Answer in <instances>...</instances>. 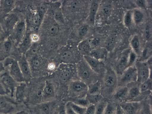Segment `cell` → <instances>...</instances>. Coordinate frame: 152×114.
<instances>
[{
    "label": "cell",
    "mask_w": 152,
    "mask_h": 114,
    "mask_svg": "<svg viewBox=\"0 0 152 114\" xmlns=\"http://www.w3.org/2000/svg\"><path fill=\"white\" fill-rule=\"evenodd\" d=\"M118 85V75L115 71L107 69L104 73L101 83V95L105 99L111 98Z\"/></svg>",
    "instance_id": "6da1fadb"
},
{
    "label": "cell",
    "mask_w": 152,
    "mask_h": 114,
    "mask_svg": "<svg viewBox=\"0 0 152 114\" xmlns=\"http://www.w3.org/2000/svg\"><path fill=\"white\" fill-rule=\"evenodd\" d=\"M54 74L57 82L62 84H67L72 80L78 79L76 73V64H59Z\"/></svg>",
    "instance_id": "7a4b0ae2"
},
{
    "label": "cell",
    "mask_w": 152,
    "mask_h": 114,
    "mask_svg": "<svg viewBox=\"0 0 152 114\" xmlns=\"http://www.w3.org/2000/svg\"><path fill=\"white\" fill-rule=\"evenodd\" d=\"M76 67L78 78L88 86L99 80V75L91 69L83 58L77 62Z\"/></svg>",
    "instance_id": "3957f363"
},
{
    "label": "cell",
    "mask_w": 152,
    "mask_h": 114,
    "mask_svg": "<svg viewBox=\"0 0 152 114\" xmlns=\"http://www.w3.org/2000/svg\"><path fill=\"white\" fill-rule=\"evenodd\" d=\"M88 86L79 79L71 81L67 86V93L70 99L86 97L88 93Z\"/></svg>",
    "instance_id": "277c9868"
},
{
    "label": "cell",
    "mask_w": 152,
    "mask_h": 114,
    "mask_svg": "<svg viewBox=\"0 0 152 114\" xmlns=\"http://www.w3.org/2000/svg\"><path fill=\"white\" fill-rule=\"evenodd\" d=\"M29 63L32 77L39 78L48 74L47 67L48 63L42 57L34 54L31 57Z\"/></svg>",
    "instance_id": "5b68a950"
},
{
    "label": "cell",
    "mask_w": 152,
    "mask_h": 114,
    "mask_svg": "<svg viewBox=\"0 0 152 114\" xmlns=\"http://www.w3.org/2000/svg\"><path fill=\"white\" fill-rule=\"evenodd\" d=\"M57 82L52 79L45 80L42 98V102L56 99L57 91Z\"/></svg>",
    "instance_id": "8992f818"
},
{
    "label": "cell",
    "mask_w": 152,
    "mask_h": 114,
    "mask_svg": "<svg viewBox=\"0 0 152 114\" xmlns=\"http://www.w3.org/2000/svg\"><path fill=\"white\" fill-rule=\"evenodd\" d=\"M0 82L6 94L13 97L15 89L19 83L10 76L7 71L0 75Z\"/></svg>",
    "instance_id": "52a82bcc"
},
{
    "label": "cell",
    "mask_w": 152,
    "mask_h": 114,
    "mask_svg": "<svg viewBox=\"0 0 152 114\" xmlns=\"http://www.w3.org/2000/svg\"><path fill=\"white\" fill-rule=\"evenodd\" d=\"M118 87L127 86L137 81V74L135 66L127 68L121 74L118 75Z\"/></svg>",
    "instance_id": "ba28073f"
},
{
    "label": "cell",
    "mask_w": 152,
    "mask_h": 114,
    "mask_svg": "<svg viewBox=\"0 0 152 114\" xmlns=\"http://www.w3.org/2000/svg\"><path fill=\"white\" fill-rule=\"evenodd\" d=\"M140 84L137 81L128 85L129 86H127L128 91L125 101H141L149 96L141 93L139 87Z\"/></svg>",
    "instance_id": "9c48e42d"
},
{
    "label": "cell",
    "mask_w": 152,
    "mask_h": 114,
    "mask_svg": "<svg viewBox=\"0 0 152 114\" xmlns=\"http://www.w3.org/2000/svg\"><path fill=\"white\" fill-rule=\"evenodd\" d=\"M59 102L56 99L34 105L39 114H54Z\"/></svg>",
    "instance_id": "30bf717a"
},
{
    "label": "cell",
    "mask_w": 152,
    "mask_h": 114,
    "mask_svg": "<svg viewBox=\"0 0 152 114\" xmlns=\"http://www.w3.org/2000/svg\"><path fill=\"white\" fill-rule=\"evenodd\" d=\"M45 80L38 81L33 87L29 100L31 104L33 105L42 102L43 91Z\"/></svg>",
    "instance_id": "8fae6325"
},
{
    "label": "cell",
    "mask_w": 152,
    "mask_h": 114,
    "mask_svg": "<svg viewBox=\"0 0 152 114\" xmlns=\"http://www.w3.org/2000/svg\"><path fill=\"white\" fill-rule=\"evenodd\" d=\"M137 74V81L141 83L151 78V69L145 62L137 63L135 66Z\"/></svg>",
    "instance_id": "7c38bea8"
},
{
    "label": "cell",
    "mask_w": 152,
    "mask_h": 114,
    "mask_svg": "<svg viewBox=\"0 0 152 114\" xmlns=\"http://www.w3.org/2000/svg\"><path fill=\"white\" fill-rule=\"evenodd\" d=\"M80 59L71 50H65L58 56V61L60 64H76Z\"/></svg>",
    "instance_id": "4fadbf2b"
},
{
    "label": "cell",
    "mask_w": 152,
    "mask_h": 114,
    "mask_svg": "<svg viewBox=\"0 0 152 114\" xmlns=\"http://www.w3.org/2000/svg\"><path fill=\"white\" fill-rule=\"evenodd\" d=\"M128 91L127 86L118 87L111 98L112 101L119 104L126 100Z\"/></svg>",
    "instance_id": "5bb4252c"
},
{
    "label": "cell",
    "mask_w": 152,
    "mask_h": 114,
    "mask_svg": "<svg viewBox=\"0 0 152 114\" xmlns=\"http://www.w3.org/2000/svg\"><path fill=\"white\" fill-rule=\"evenodd\" d=\"M7 68L8 69L7 71L10 76L17 82L19 83L25 81L18 63L17 61L15 60Z\"/></svg>",
    "instance_id": "9a60e30c"
},
{
    "label": "cell",
    "mask_w": 152,
    "mask_h": 114,
    "mask_svg": "<svg viewBox=\"0 0 152 114\" xmlns=\"http://www.w3.org/2000/svg\"><path fill=\"white\" fill-rule=\"evenodd\" d=\"M141 101H124L118 104L125 114H137Z\"/></svg>",
    "instance_id": "2e32d148"
},
{
    "label": "cell",
    "mask_w": 152,
    "mask_h": 114,
    "mask_svg": "<svg viewBox=\"0 0 152 114\" xmlns=\"http://www.w3.org/2000/svg\"><path fill=\"white\" fill-rule=\"evenodd\" d=\"M14 103L4 95L0 94V113L6 114L12 111Z\"/></svg>",
    "instance_id": "e0dca14e"
},
{
    "label": "cell",
    "mask_w": 152,
    "mask_h": 114,
    "mask_svg": "<svg viewBox=\"0 0 152 114\" xmlns=\"http://www.w3.org/2000/svg\"><path fill=\"white\" fill-rule=\"evenodd\" d=\"M25 81H29L32 78L30 67L27 60L23 57L18 63Z\"/></svg>",
    "instance_id": "ac0fdd59"
},
{
    "label": "cell",
    "mask_w": 152,
    "mask_h": 114,
    "mask_svg": "<svg viewBox=\"0 0 152 114\" xmlns=\"http://www.w3.org/2000/svg\"><path fill=\"white\" fill-rule=\"evenodd\" d=\"M83 58L94 72L98 75L100 74L101 69L98 60L88 55L83 56Z\"/></svg>",
    "instance_id": "d6986e66"
},
{
    "label": "cell",
    "mask_w": 152,
    "mask_h": 114,
    "mask_svg": "<svg viewBox=\"0 0 152 114\" xmlns=\"http://www.w3.org/2000/svg\"><path fill=\"white\" fill-rule=\"evenodd\" d=\"M27 88V85L25 81L19 83L15 89L14 95L16 101H21L24 100Z\"/></svg>",
    "instance_id": "ffe728a7"
},
{
    "label": "cell",
    "mask_w": 152,
    "mask_h": 114,
    "mask_svg": "<svg viewBox=\"0 0 152 114\" xmlns=\"http://www.w3.org/2000/svg\"><path fill=\"white\" fill-rule=\"evenodd\" d=\"M151 95L141 101V105L137 114H152Z\"/></svg>",
    "instance_id": "44dd1931"
},
{
    "label": "cell",
    "mask_w": 152,
    "mask_h": 114,
    "mask_svg": "<svg viewBox=\"0 0 152 114\" xmlns=\"http://www.w3.org/2000/svg\"><path fill=\"white\" fill-rule=\"evenodd\" d=\"M44 16V15L38 11L32 16L31 26L34 30H38L42 23Z\"/></svg>",
    "instance_id": "7402d4cb"
},
{
    "label": "cell",
    "mask_w": 152,
    "mask_h": 114,
    "mask_svg": "<svg viewBox=\"0 0 152 114\" xmlns=\"http://www.w3.org/2000/svg\"><path fill=\"white\" fill-rule=\"evenodd\" d=\"M152 79L149 78L140 83L139 87L141 93L151 94L152 92Z\"/></svg>",
    "instance_id": "603a6c76"
},
{
    "label": "cell",
    "mask_w": 152,
    "mask_h": 114,
    "mask_svg": "<svg viewBox=\"0 0 152 114\" xmlns=\"http://www.w3.org/2000/svg\"><path fill=\"white\" fill-rule=\"evenodd\" d=\"M90 46L89 43L86 40H84L80 42L78 44L77 48L79 53L84 55L89 52Z\"/></svg>",
    "instance_id": "cb8c5ba5"
},
{
    "label": "cell",
    "mask_w": 152,
    "mask_h": 114,
    "mask_svg": "<svg viewBox=\"0 0 152 114\" xmlns=\"http://www.w3.org/2000/svg\"><path fill=\"white\" fill-rule=\"evenodd\" d=\"M88 93L92 94H101V83L99 80L96 82L88 86Z\"/></svg>",
    "instance_id": "d4e9b609"
},
{
    "label": "cell",
    "mask_w": 152,
    "mask_h": 114,
    "mask_svg": "<svg viewBox=\"0 0 152 114\" xmlns=\"http://www.w3.org/2000/svg\"><path fill=\"white\" fill-rule=\"evenodd\" d=\"M86 98L90 104L96 105L103 99H105L101 94H92L88 93Z\"/></svg>",
    "instance_id": "484cf974"
},
{
    "label": "cell",
    "mask_w": 152,
    "mask_h": 114,
    "mask_svg": "<svg viewBox=\"0 0 152 114\" xmlns=\"http://www.w3.org/2000/svg\"><path fill=\"white\" fill-rule=\"evenodd\" d=\"M49 34L51 36H55L58 33L59 28L58 24L54 20L48 24L46 28Z\"/></svg>",
    "instance_id": "4316f807"
},
{
    "label": "cell",
    "mask_w": 152,
    "mask_h": 114,
    "mask_svg": "<svg viewBox=\"0 0 152 114\" xmlns=\"http://www.w3.org/2000/svg\"><path fill=\"white\" fill-rule=\"evenodd\" d=\"M53 19L58 24H65V21L61 8L56 10L53 13Z\"/></svg>",
    "instance_id": "83f0119b"
},
{
    "label": "cell",
    "mask_w": 152,
    "mask_h": 114,
    "mask_svg": "<svg viewBox=\"0 0 152 114\" xmlns=\"http://www.w3.org/2000/svg\"><path fill=\"white\" fill-rule=\"evenodd\" d=\"M107 103V101L103 99L95 105V114H104Z\"/></svg>",
    "instance_id": "f1b7e54d"
},
{
    "label": "cell",
    "mask_w": 152,
    "mask_h": 114,
    "mask_svg": "<svg viewBox=\"0 0 152 114\" xmlns=\"http://www.w3.org/2000/svg\"><path fill=\"white\" fill-rule=\"evenodd\" d=\"M67 101L71 108L77 114H85L86 108L80 106L70 101Z\"/></svg>",
    "instance_id": "f546056e"
},
{
    "label": "cell",
    "mask_w": 152,
    "mask_h": 114,
    "mask_svg": "<svg viewBox=\"0 0 152 114\" xmlns=\"http://www.w3.org/2000/svg\"><path fill=\"white\" fill-rule=\"evenodd\" d=\"M98 7V4L95 2H93L91 5L89 18V21L92 24L94 23L95 16Z\"/></svg>",
    "instance_id": "4dcf8cb0"
},
{
    "label": "cell",
    "mask_w": 152,
    "mask_h": 114,
    "mask_svg": "<svg viewBox=\"0 0 152 114\" xmlns=\"http://www.w3.org/2000/svg\"><path fill=\"white\" fill-rule=\"evenodd\" d=\"M117 105L112 101H108L104 114H115Z\"/></svg>",
    "instance_id": "1f68e13d"
},
{
    "label": "cell",
    "mask_w": 152,
    "mask_h": 114,
    "mask_svg": "<svg viewBox=\"0 0 152 114\" xmlns=\"http://www.w3.org/2000/svg\"><path fill=\"white\" fill-rule=\"evenodd\" d=\"M68 101H72L78 105L85 108H87L90 104L86 97L81 98L71 99Z\"/></svg>",
    "instance_id": "d6a6232c"
},
{
    "label": "cell",
    "mask_w": 152,
    "mask_h": 114,
    "mask_svg": "<svg viewBox=\"0 0 152 114\" xmlns=\"http://www.w3.org/2000/svg\"><path fill=\"white\" fill-rule=\"evenodd\" d=\"M90 56L98 60L104 58L105 56V52L103 50H94L90 53Z\"/></svg>",
    "instance_id": "836d02e7"
},
{
    "label": "cell",
    "mask_w": 152,
    "mask_h": 114,
    "mask_svg": "<svg viewBox=\"0 0 152 114\" xmlns=\"http://www.w3.org/2000/svg\"><path fill=\"white\" fill-rule=\"evenodd\" d=\"M61 3L59 1H56L51 3L48 6L47 12L50 15H53L57 9L61 8Z\"/></svg>",
    "instance_id": "e575fe53"
},
{
    "label": "cell",
    "mask_w": 152,
    "mask_h": 114,
    "mask_svg": "<svg viewBox=\"0 0 152 114\" xmlns=\"http://www.w3.org/2000/svg\"><path fill=\"white\" fill-rule=\"evenodd\" d=\"M80 7L79 2L77 0H73L69 3L68 7L70 11L76 12L78 11Z\"/></svg>",
    "instance_id": "d590c367"
},
{
    "label": "cell",
    "mask_w": 152,
    "mask_h": 114,
    "mask_svg": "<svg viewBox=\"0 0 152 114\" xmlns=\"http://www.w3.org/2000/svg\"><path fill=\"white\" fill-rule=\"evenodd\" d=\"M25 24L24 22L19 23L17 26L16 31L18 36H20L24 32L25 30Z\"/></svg>",
    "instance_id": "8d00e7d4"
},
{
    "label": "cell",
    "mask_w": 152,
    "mask_h": 114,
    "mask_svg": "<svg viewBox=\"0 0 152 114\" xmlns=\"http://www.w3.org/2000/svg\"><path fill=\"white\" fill-rule=\"evenodd\" d=\"M65 104L63 102H59L54 114H66Z\"/></svg>",
    "instance_id": "74e56055"
},
{
    "label": "cell",
    "mask_w": 152,
    "mask_h": 114,
    "mask_svg": "<svg viewBox=\"0 0 152 114\" xmlns=\"http://www.w3.org/2000/svg\"><path fill=\"white\" fill-rule=\"evenodd\" d=\"M87 27L85 26H82L78 29L77 33L79 37H82L85 36L88 31Z\"/></svg>",
    "instance_id": "f35d334b"
},
{
    "label": "cell",
    "mask_w": 152,
    "mask_h": 114,
    "mask_svg": "<svg viewBox=\"0 0 152 114\" xmlns=\"http://www.w3.org/2000/svg\"><path fill=\"white\" fill-rule=\"evenodd\" d=\"M136 58L135 54L133 53H131L128 57L127 68L132 66V65L135 61Z\"/></svg>",
    "instance_id": "ab89813d"
},
{
    "label": "cell",
    "mask_w": 152,
    "mask_h": 114,
    "mask_svg": "<svg viewBox=\"0 0 152 114\" xmlns=\"http://www.w3.org/2000/svg\"><path fill=\"white\" fill-rule=\"evenodd\" d=\"M95 105L90 104L87 108L85 114H95Z\"/></svg>",
    "instance_id": "60d3db41"
},
{
    "label": "cell",
    "mask_w": 152,
    "mask_h": 114,
    "mask_svg": "<svg viewBox=\"0 0 152 114\" xmlns=\"http://www.w3.org/2000/svg\"><path fill=\"white\" fill-rule=\"evenodd\" d=\"M48 6L46 4H42L39 6L38 11L44 15L47 11Z\"/></svg>",
    "instance_id": "b9f144b4"
},
{
    "label": "cell",
    "mask_w": 152,
    "mask_h": 114,
    "mask_svg": "<svg viewBox=\"0 0 152 114\" xmlns=\"http://www.w3.org/2000/svg\"><path fill=\"white\" fill-rule=\"evenodd\" d=\"M100 43V39L98 38H96L91 40L89 42L90 46L94 47L98 45Z\"/></svg>",
    "instance_id": "7bdbcfd3"
},
{
    "label": "cell",
    "mask_w": 152,
    "mask_h": 114,
    "mask_svg": "<svg viewBox=\"0 0 152 114\" xmlns=\"http://www.w3.org/2000/svg\"><path fill=\"white\" fill-rule=\"evenodd\" d=\"M65 107L66 114H77L71 108L67 101L65 103Z\"/></svg>",
    "instance_id": "ee69618b"
},
{
    "label": "cell",
    "mask_w": 152,
    "mask_h": 114,
    "mask_svg": "<svg viewBox=\"0 0 152 114\" xmlns=\"http://www.w3.org/2000/svg\"><path fill=\"white\" fill-rule=\"evenodd\" d=\"M30 37L29 36H26L24 39L23 42V46L24 47H27L30 44L31 41Z\"/></svg>",
    "instance_id": "f6af8a7d"
},
{
    "label": "cell",
    "mask_w": 152,
    "mask_h": 114,
    "mask_svg": "<svg viewBox=\"0 0 152 114\" xmlns=\"http://www.w3.org/2000/svg\"><path fill=\"white\" fill-rule=\"evenodd\" d=\"M142 18V14L139 11H136L134 15V18L136 21H139L141 20Z\"/></svg>",
    "instance_id": "bcb514c9"
},
{
    "label": "cell",
    "mask_w": 152,
    "mask_h": 114,
    "mask_svg": "<svg viewBox=\"0 0 152 114\" xmlns=\"http://www.w3.org/2000/svg\"><path fill=\"white\" fill-rule=\"evenodd\" d=\"M115 114H125L119 104H117Z\"/></svg>",
    "instance_id": "7dc6e473"
},
{
    "label": "cell",
    "mask_w": 152,
    "mask_h": 114,
    "mask_svg": "<svg viewBox=\"0 0 152 114\" xmlns=\"http://www.w3.org/2000/svg\"><path fill=\"white\" fill-rule=\"evenodd\" d=\"M11 44L9 41H7L4 43V47L6 52H8L10 50L11 47Z\"/></svg>",
    "instance_id": "c3c4849f"
},
{
    "label": "cell",
    "mask_w": 152,
    "mask_h": 114,
    "mask_svg": "<svg viewBox=\"0 0 152 114\" xmlns=\"http://www.w3.org/2000/svg\"><path fill=\"white\" fill-rule=\"evenodd\" d=\"M115 38V35H113L110 37L107 44V46L108 47H110L112 44L113 43Z\"/></svg>",
    "instance_id": "681fc988"
},
{
    "label": "cell",
    "mask_w": 152,
    "mask_h": 114,
    "mask_svg": "<svg viewBox=\"0 0 152 114\" xmlns=\"http://www.w3.org/2000/svg\"><path fill=\"white\" fill-rule=\"evenodd\" d=\"M131 21V17L130 14L129 13H127L125 17V22L127 24H129Z\"/></svg>",
    "instance_id": "f907efd6"
},
{
    "label": "cell",
    "mask_w": 152,
    "mask_h": 114,
    "mask_svg": "<svg viewBox=\"0 0 152 114\" xmlns=\"http://www.w3.org/2000/svg\"><path fill=\"white\" fill-rule=\"evenodd\" d=\"M30 37L31 40L33 42L37 41L39 39L38 36L35 34L32 35Z\"/></svg>",
    "instance_id": "816d5d0a"
},
{
    "label": "cell",
    "mask_w": 152,
    "mask_h": 114,
    "mask_svg": "<svg viewBox=\"0 0 152 114\" xmlns=\"http://www.w3.org/2000/svg\"><path fill=\"white\" fill-rule=\"evenodd\" d=\"M102 11L104 14L107 15L109 13L110 11V9L108 7H104L103 8Z\"/></svg>",
    "instance_id": "f5cc1de1"
},
{
    "label": "cell",
    "mask_w": 152,
    "mask_h": 114,
    "mask_svg": "<svg viewBox=\"0 0 152 114\" xmlns=\"http://www.w3.org/2000/svg\"><path fill=\"white\" fill-rule=\"evenodd\" d=\"M132 45L134 47L137 48L139 45L138 41L136 39L133 40L132 42Z\"/></svg>",
    "instance_id": "db71d44e"
},
{
    "label": "cell",
    "mask_w": 152,
    "mask_h": 114,
    "mask_svg": "<svg viewBox=\"0 0 152 114\" xmlns=\"http://www.w3.org/2000/svg\"><path fill=\"white\" fill-rule=\"evenodd\" d=\"M5 70L3 63L0 61V75H1Z\"/></svg>",
    "instance_id": "11a10c76"
},
{
    "label": "cell",
    "mask_w": 152,
    "mask_h": 114,
    "mask_svg": "<svg viewBox=\"0 0 152 114\" xmlns=\"http://www.w3.org/2000/svg\"><path fill=\"white\" fill-rule=\"evenodd\" d=\"M137 3L138 5L140 7H142L144 5V2L142 0H137Z\"/></svg>",
    "instance_id": "9f6ffc18"
},
{
    "label": "cell",
    "mask_w": 152,
    "mask_h": 114,
    "mask_svg": "<svg viewBox=\"0 0 152 114\" xmlns=\"http://www.w3.org/2000/svg\"><path fill=\"white\" fill-rule=\"evenodd\" d=\"M5 2L6 5L9 6L12 4L13 2V1L12 0H6Z\"/></svg>",
    "instance_id": "6f0895ef"
},
{
    "label": "cell",
    "mask_w": 152,
    "mask_h": 114,
    "mask_svg": "<svg viewBox=\"0 0 152 114\" xmlns=\"http://www.w3.org/2000/svg\"><path fill=\"white\" fill-rule=\"evenodd\" d=\"M0 94L4 95L6 94L5 93L1 86L0 82Z\"/></svg>",
    "instance_id": "680465c9"
},
{
    "label": "cell",
    "mask_w": 152,
    "mask_h": 114,
    "mask_svg": "<svg viewBox=\"0 0 152 114\" xmlns=\"http://www.w3.org/2000/svg\"><path fill=\"white\" fill-rule=\"evenodd\" d=\"M145 30L146 36L147 38H148L149 37L150 34L149 30L148 28H147Z\"/></svg>",
    "instance_id": "91938a15"
},
{
    "label": "cell",
    "mask_w": 152,
    "mask_h": 114,
    "mask_svg": "<svg viewBox=\"0 0 152 114\" xmlns=\"http://www.w3.org/2000/svg\"><path fill=\"white\" fill-rule=\"evenodd\" d=\"M147 49H145L143 51V53H142V55L144 57H146L147 56Z\"/></svg>",
    "instance_id": "94428289"
},
{
    "label": "cell",
    "mask_w": 152,
    "mask_h": 114,
    "mask_svg": "<svg viewBox=\"0 0 152 114\" xmlns=\"http://www.w3.org/2000/svg\"><path fill=\"white\" fill-rule=\"evenodd\" d=\"M14 114H29L27 112L24 111H21L20 112L16 113Z\"/></svg>",
    "instance_id": "6125c7cd"
},
{
    "label": "cell",
    "mask_w": 152,
    "mask_h": 114,
    "mask_svg": "<svg viewBox=\"0 0 152 114\" xmlns=\"http://www.w3.org/2000/svg\"><path fill=\"white\" fill-rule=\"evenodd\" d=\"M4 58L3 57L0 56V61L4 60Z\"/></svg>",
    "instance_id": "be15d7a7"
}]
</instances>
